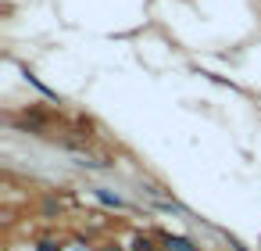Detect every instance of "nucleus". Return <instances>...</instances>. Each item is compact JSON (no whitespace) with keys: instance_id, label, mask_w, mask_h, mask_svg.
<instances>
[{"instance_id":"1","label":"nucleus","mask_w":261,"mask_h":251,"mask_svg":"<svg viewBox=\"0 0 261 251\" xmlns=\"http://www.w3.org/2000/svg\"><path fill=\"white\" fill-rule=\"evenodd\" d=\"M161 244H165V251H200L190 237H179V233H165Z\"/></svg>"},{"instance_id":"4","label":"nucleus","mask_w":261,"mask_h":251,"mask_svg":"<svg viewBox=\"0 0 261 251\" xmlns=\"http://www.w3.org/2000/svg\"><path fill=\"white\" fill-rule=\"evenodd\" d=\"M40 251H61V240H40Z\"/></svg>"},{"instance_id":"3","label":"nucleus","mask_w":261,"mask_h":251,"mask_svg":"<svg viewBox=\"0 0 261 251\" xmlns=\"http://www.w3.org/2000/svg\"><path fill=\"white\" fill-rule=\"evenodd\" d=\"M93 197H97V201H104V204H111V208H129L118 194H111V190H104V187H93Z\"/></svg>"},{"instance_id":"2","label":"nucleus","mask_w":261,"mask_h":251,"mask_svg":"<svg viewBox=\"0 0 261 251\" xmlns=\"http://www.w3.org/2000/svg\"><path fill=\"white\" fill-rule=\"evenodd\" d=\"M129 247H133V251H165L161 237H150V233H136Z\"/></svg>"}]
</instances>
